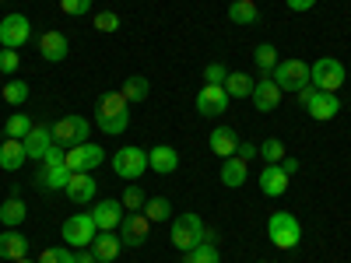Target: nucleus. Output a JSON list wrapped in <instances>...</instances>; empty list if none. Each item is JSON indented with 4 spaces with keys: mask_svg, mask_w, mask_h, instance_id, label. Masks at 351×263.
Listing matches in <instances>:
<instances>
[{
    "mask_svg": "<svg viewBox=\"0 0 351 263\" xmlns=\"http://www.w3.org/2000/svg\"><path fill=\"white\" fill-rule=\"evenodd\" d=\"M281 88L274 84V77H260L256 84H253V105H256V112H274L278 105H281Z\"/></svg>",
    "mask_w": 351,
    "mask_h": 263,
    "instance_id": "4468645a",
    "label": "nucleus"
},
{
    "mask_svg": "<svg viewBox=\"0 0 351 263\" xmlns=\"http://www.w3.org/2000/svg\"><path fill=\"white\" fill-rule=\"evenodd\" d=\"M18 67H21L18 49H0V71H4V74H14Z\"/></svg>",
    "mask_w": 351,
    "mask_h": 263,
    "instance_id": "a19ab883",
    "label": "nucleus"
},
{
    "mask_svg": "<svg viewBox=\"0 0 351 263\" xmlns=\"http://www.w3.org/2000/svg\"><path fill=\"white\" fill-rule=\"evenodd\" d=\"M228 92H225V84H204L200 92H197V112L200 116H221L228 109Z\"/></svg>",
    "mask_w": 351,
    "mask_h": 263,
    "instance_id": "f8f14e48",
    "label": "nucleus"
},
{
    "mask_svg": "<svg viewBox=\"0 0 351 263\" xmlns=\"http://www.w3.org/2000/svg\"><path fill=\"white\" fill-rule=\"evenodd\" d=\"M278 165H281V168H285L288 175H295V172H299V162H295V158H288V155H285V158H281Z\"/></svg>",
    "mask_w": 351,
    "mask_h": 263,
    "instance_id": "49530a36",
    "label": "nucleus"
},
{
    "mask_svg": "<svg viewBox=\"0 0 351 263\" xmlns=\"http://www.w3.org/2000/svg\"><path fill=\"white\" fill-rule=\"evenodd\" d=\"M99 236V228L92 221V214H74L64 221V242L71 249H84V246H92V239Z\"/></svg>",
    "mask_w": 351,
    "mask_h": 263,
    "instance_id": "9d476101",
    "label": "nucleus"
},
{
    "mask_svg": "<svg viewBox=\"0 0 351 263\" xmlns=\"http://www.w3.org/2000/svg\"><path fill=\"white\" fill-rule=\"evenodd\" d=\"M299 102L306 105V112L313 116V120H334V116L341 112V99H337V92H319V88H302L299 92Z\"/></svg>",
    "mask_w": 351,
    "mask_h": 263,
    "instance_id": "39448f33",
    "label": "nucleus"
},
{
    "mask_svg": "<svg viewBox=\"0 0 351 263\" xmlns=\"http://www.w3.org/2000/svg\"><path fill=\"white\" fill-rule=\"evenodd\" d=\"M25 162H28V155H25V144L21 140L8 137L4 144H0V168H4V172H18Z\"/></svg>",
    "mask_w": 351,
    "mask_h": 263,
    "instance_id": "4be33fe9",
    "label": "nucleus"
},
{
    "mask_svg": "<svg viewBox=\"0 0 351 263\" xmlns=\"http://www.w3.org/2000/svg\"><path fill=\"white\" fill-rule=\"evenodd\" d=\"M271 77H274V84L281 88V92H288V95H299L302 88L313 84L309 81V64H302V60H278V67L271 71Z\"/></svg>",
    "mask_w": 351,
    "mask_h": 263,
    "instance_id": "20e7f679",
    "label": "nucleus"
},
{
    "mask_svg": "<svg viewBox=\"0 0 351 263\" xmlns=\"http://www.w3.org/2000/svg\"><path fill=\"white\" fill-rule=\"evenodd\" d=\"M253 64H256L260 77H271V71L278 67V49H274L271 42H260V46L253 49Z\"/></svg>",
    "mask_w": 351,
    "mask_h": 263,
    "instance_id": "c756f323",
    "label": "nucleus"
},
{
    "mask_svg": "<svg viewBox=\"0 0 351 263\" xmlns=\"http://www.w3.org/2000/svg\"><path fill=\"white\" fill-rule=\"evenodd\" d=\"M88 134H92V127L84 116H64L53 123V144H60V148H77L88 140Z\"/></svg>",
    "mask_w": 351,
    "mask_h": 263,
    "instance_id": "0eeeda50",
    "label": "nucleus"
},
{
    "mask_svg": "<svg viewBox=\"0 0 351 263\" xmlns=\"http://www.w3.org/2000/svg\"><path fill=\"white\" fill-rule=\"evenodd\" d=\"M39 53H43V60H49V64H60V60H67L71 42H67V36H64V32H56V28H49V32H43V39H39Z\"/></svg>",
    "mask_w": 351,
    "mask_h": 263,
    "instance_id": "f3484780",
    "label": "nucleus"
},
{
    "mask_svg": "<svg viewBox=\"0 0 351 263\" xmlns=\"http://www.w3.org/2000/svg\"><path fill=\"white\" fill-rule=\"evenodd\" d=\"M21 256H28V239L21 236V231H14V228H8L4 236H0V260H21Z\"/></svg>",
    "mask_w": 351,
    "mask_h": 263,
    "instance_id": "b1692460",
    "label": "nucleus"
},
{
    "mask_svg": "<svg viewBox=\"0 0 351 263\" xmlns=\"http://www.w3.org/2000/svg\"><path fill=\"white\" fill-rule=\"evenodd\" d=\"M0 95H4L8 105H25V99H28V84H25V81H8Z\"/></svg>",
    "mask_w": 351,
    "mask_h": 263,
    "instance_id": "c9c22d12",
    "label": "nucleus"
},
{
    "mask_svg": "<svg viewBox=\"0 0 351 263\" xmlns=\"http://www.w3.org/2000/svg\"><path fill=\"white\" fill-rule=\"evenodd\" d=\"M236 155H239L243 162H250V158H256L260 151H256V144H243V140H239V151H236Z\"/></svg>",
    "mask_w": 351,
    "mask_h": 263,
    "instance_id": "c03bdc74",
    "label": "nucleus"
},
{
    "mask_svg": "<svg viewBox=\"0 0 351 263\" xmlns=\"http://www.w3.org/2000/svg\"><path fill=\"white\" fill-rule=\"evenodd\" d=\"M39 263H77V253L71 246H53L39 253Z\"/></svg>",
    "mask_w": 351,
    "mask_h": 263,
    "instance_id": "f704fd0d",
    "label": "nucleus"
},
{
    "mask_svg": "<svg viewBox=\"0 0 351 263\" xmlns=\"http://www.w3.org/2000/svg\"><path fill=\"white\" fill-rule=\"evenodd\" d=\"M246 179H250V168H246V162H243L239 155H232V158L221 162V183H225L228 190H239Z\"/></svg>",
    "mask_w": 351,
    "mask_h": 263,
    "instance_id": "5701e85b",
    "label": "nucleus"
},
{
    "mask_svg": "<svg viewBox=\"0 0 351 263\" xmlns=\"http://www.w3.org/2000/svg\"><path fill=\"white\" fill-rule=\"evenodd\" d=\"M36 183L43 190H64L71 183V168L67 165H43L39 175H36Z\"/></svg>",
    "mask_w": 351,
    "mask_h": 263,
    "instance_id": "a878e982",
    "label": "nucleus"
},
{
    "mask_svg": "<svg viewBox=\"0 0 351 263\" xmlns=\"http://www.w3.org/2000/svg\"><path fill=\"white\" fill-rule=\"evenodd\" d=\"M256 151H260V158L267 162V165H278V162H281V158L288 155V151H285V144H281L278 137H267V140H263Z\"/></svg>",
    "mask_w": 351,
    "mask_h": 263,
    "instance_id": "72a5a7b5",
    "label": "nucleus"
},
{
    "mask_svg": "<svg viewBox=\"0 0 351 263\" xmlns=\"http://www.w3.org/2000/svg\"><path fill=\"white\" fill-rule=\"evenodd\" d=\"M36 123H32V116H25V112H14V116H8V123H4V134L8 137H14V140H25L28 137V130H32Z\"/></svg>",
    "mask_w": 351,
    "mask_h": 263,
    "instance_id": "473e14b6",
    "label": "nucleus"
},
{
    "mask_svg": "<svg viewBox=\"0 0 351 263\" xmlns=\"http://www.w3.org/2000/svg\"><path fill=\"white\" fill-rule=\"evenodd\" d=\"M225 77H228V71L221 64H208V67H204V84H225Z\"/></svg>",
    "mask_w": 351,
    "mask_h": 263,
    "instance_id": "79ce46f5",
    "label": "nucleus"
},
{
    "mask_svg": "<svg viewBox=\"0 0 351 263\" xmlns=\"http://www.w3.org/2000/svg\"><path fill=\"white\" fill-rule=\"evenodd\" d=\"M148 231H152L148 214H144V211H130V214H123V221H120V242H123V246H141L144 239H148Z\"/></svg>",
    "mask_w": 351,
    "mask_h": 263,
    "instance_id": "ddd939ff",
    "label": "nucleus"
},
{
    "mask_svg": "<svg viewBox=\"0 0 351 263\" xmlns=\"http://www.w3.org/2000/svg\"><path fill=\"white\" fill-rule=\"evenodd\" d=\"M112 172L120 175V179H141L144 172H148V151H141V148H120L112 155Z\"/></svg>",
    "mask_w": 351,
    "mask_h": 263,
    "instance_id": "6e6552de",
    "label": "nucleus"
},
{
    "mask_svg": "<svg viewBox=\"0 0 351 263\" xmlns=\"http://www.w3.org/2000/svg\"><path fill=\"white\" fill-rule=\"evenodd\" d=\"M21 144H25V155H28V158L43 162V158H46V151L53 148V127H46V123H36L32 130H28V137H25Z\"/></svg>",
    "mask_w": 351,
    "mask_h": 263,
    "instance_id": "2eb2a0df",
    "label": "nucleus"
},
{
    "mask_svg": "<svg viewBox=\"0 0 351 263\" xmlns=\"http://www.w3.org/2000/svg\"><path fill=\"white\" fill-rule=\"evenodd\" d=\"M95 175L92 172H71V183L64 186V193L74 200V203H88V200H92L95 197Z\"/></svg>",
    "mask_w": 351,
    "mask_h": 263,
    "instance_id": "6ab92c4d",
    "label": "nucleus"
},
{
    "mask_svg": "<svg viewBox=\"0 0 351 263\" xmlns=\"http://www.w3.org/2000/svg\"><path fill=\"white\" fill-rule=\"evenodd\" d=\"M92 25L99 28V32H120V14H116V11H99L95 18H92Z\"/></svg>",
    "mask_w": 351,
    "mask_h": 263,
    "instance_id": "e433bc0d",
    "label": "nucleus"
},
{
    "mask_svg": "<svg viewBox=\"0 0 351 263\" xmlns=\"http://www.w3.org/2000/svg\"><path fill=\"white\" fill-rule=\"evenodd\" d=\"M92 221H95L99 231L120 228V221H123V203H120V200H99L95 208H92Z\"/></svg>",
    "mask_w": 351,
    "mask_h": 263,
    "instance_id": "dca6fc26",
    "label": "nucleus"
},
{
    "mask_svg": "<svg viewBox=\"0 0 351 263\" xmlns=\"http://www.w3.org/2000/svg\"><path fill=\"white\" fill-rule=\"evenodd\" d=\"M285 4H288V11H299L302 14V11H309L316 4V0H285Z\"/></svg>",
    "mask_w": 351,
    "mask_h": 263,
    "instance_id": "a18cd8bd",
    "label": "nucleus"
},
{
    "mask_svg": "<svg viewBox=\"0 0 351 263\" xmlns=\"http://www.w3.org/2000/svg\"><path fill=\"white\" fill-rule=\"evenodd\" d=\"M204 231H208V228H204L200 214L186 211L180 218H172V246L180 253H190V249H197L204 242Z\"/></svg>",
    "mask_w": 351,
    "mask_h": 263,
    "instance_id": "7ed1b4c3",
    "label": "nucleus"
},
{
    "mask_svg": "<svg viewBox=\"0 0 351 263\" xmlns=\"http://www.w3.org/2000/svg\"><path fill=\"white\" fill-rule=\"evenodd\" d=\"M256 263H267V260H256Z\"/></svg>",
    "mask_w": 351,
    "mask_h": 263,
    "instance_id": "3c124183",
    "label": "nucleus"
},
{
    "mask_svg": "<svg viewBox=\"0 0 351 263\" xmlns=\"http://www.w3.org/2000/svg\"><path fill=\"white\" fill-rule=\"evenodd\" d=\"M77 263H99V260H95V253H92V246L77 249Z\"/></svg>",
    "mask_w": 351,
    "mask_h": 263,
    "instance_id": "de8ad7c7",
    "label": "nucleus"
},
{
    "mask_svg": "<svg viewBox=\"0 0 351 263\" xmlns=\"http://www.w3.org/2000/svg\"><path fill=\"white\" fill-rule=\"evenodd\" d=\"M211 151L218 155V158H232L239 151V134L232 130V127H218V130H211Z\"/></svg>",
    "mask_w": 351,
    "mask_h": 263,
    "instance_id": "aec40b11",
    "label": "nucleus"
},
{
    "mask_svg": "<svg viewBox=\"0 0 351 263\" xmlns=\"http://www.w3.org/2000/svg\"><path fill=\"white\" fill-rule=\"evenodd\" d=\"M144 200H148V197L141 193V186H127L120 203H123V211H141V208H144Z\"/></svg>",
    "mask_w": 351,
    "mask_h": 263,
    "instance_id": "58836bf2",
    "label": "nucleus"
},
{
    "mask_svg": "<svg viewBox=\"0 0 351 263\" xmlns=\"http://www.w3.org/2000/svg\"><path fill=\"white\" fill-rule=\"evenodd\" d=\"M25 218H28V208H25V200L18 193H11L4 203H0V221H4V228H18Z\"/></svg>",
    "mask_w": 351,
    "mask_h": 263,
    "instance_id": "bb28decb",
    "label": "nucleus"
},
{
    "mask_svg": "<svg viewBox=\"0 0 351 263\" xmlns=\"http://www.w3.org/2000/svg\"><path fill=\"white\" fill-rule=\"evenodd\" d=\"M253 77L250 74H243V71H232L228 77H225V92H228V99H250L253 95Z\"/></svg>",
    "mask_w": 351,
    "mask_h": 263,
    "instance_id": "c85d7f7f",
    "label": "nucleus"
},
{
    "mask_svg": "<svg viewBox=\"0 0 351 263\" xmlns=\"http://www.w3.org/2000/svg\"><path fill=\"white\" fill-rule=\"evenodd\" d=\"M14 263H39V260H32V256H21V260H14Z\"/></svg>",
    "mask_w": 351,
    "mask_h": 263,
    "instance_id": "09e8293b",
    "label": "nucleus"
},
{
    "mask_svg": "<svg viewBox=\"0 0 351 263\" xmlns=\"http://www.w3.org/2000/svg\"><path fill=\"white\" fill-rule=\"evenodd\" d=\"M148 168L158 172V175H172L180 168V151H176L172 144H158V148L148 151Z\"/></svg>",
    "mask_w": 351,
    "mask_h": 263,
    "instance_id": "a211bd4d",
    "label": "nucleus"
},
{
    "mask_svg": "<svg viewBox=\"0 0 351 263\" xmlns=\"http://www.w3.org/2000/svg\"><path fill=\"white\" fill-rule=\"evenodd\" d=\"M267 239H271V246H278V249H295L299 242H302V225H299V218L295 214H288V211H274L271 214V221H267Z\"/></svg>",
    "mask_w": 351,
    "mask_h": 263,
    "instance_id": "f03ea898",
    "label": "nucleus"
},
{
    "mask_svg": "<svg viewBox=\"0 0 351 263\" xmlns=\"http://www.w3.org/2000/svg\"><path fill=\"white\" fill-rule=\"evenodd\" d=\"M148 92H152V84H148V77H127L123 81V88H120V95L127 99V102H144L148 99Z\"/></svg>",
    "mask_w": 351,
    "mask_h": 263,
    "instance_id": "7c9ffc66",
    "label": "nucleus"
},
{
    "mask_svg": "<svg viewBox=\"0 0 351 263\" xmlns=\"http://www.w3.org/2000/svg\"><path fill=\"white\" fill-rule=\"evenodd\" d=\"M102 162H106V151L99 148V144H92V140L77 144V148H67V155H64V165L71 172H95Z\"/></svg>",
    "mask_w": 351,
    "mask_h": 263,
    "instance_id": "1a4fd4ad",
    "label": "nucleus"
},
{
    "mask_svg": "<svg viewBox=\"0 0 351 263\" xmlns=\"http://www.w3.org/2000/svg\"><path fill=\"white\" fill-rule=\"evenodd\" d=\"M260 190L267 193V197H281L288 190V172L281 165H263L260 172Z\"/></svg>",
    "mask_w": 351,
    "mask_h": 263,
    "instance_id": "412c9836",
    "label": "nucleus"
},
{
    "mask_svg": "<svg viewBox=\"0 0 351 263\" xmlns=\"http://www.w3.org/2000/svg\"><path fill=\"white\" fill-rule=\"evenodd\" d=\"M64 148H60V144H53V148L46 151V158H43V165H64Z\"/></svg>",
    "mask_w": 351,
    "mask_h": 263,
    "instance_id": "37998d69",
    "label": "nucleus"
},
{
    "mask_svg": "<svg viewBox=\"0 0 351 263\" xmlns=\"http://www.w3.org/2000/svg\"><path fill=\"white\" fill-rule=\"evenodd\" d=\"M120 249H123V242L116 239L112 231H99V236L92 239V253H95L99 263H112L116 256H120Z\"/></svg>",
    "mask_w": 351,
    "mask_h": 263,
    "instance_id": "393cba45",
    "label": "nucleus"
},
{
    "mask_svg": "<svg viewBox=\"0 0 351 263\" xmlns=\"http://www.w3.org/2000/svg\"><path fill=\"white\" fill-rule=\"evenodd\" d=\"M309 81L319 92H337L344 84V64L334 60V56H319V60L309 67Z\"/></svg>",
    "mask_w": 351,
    "mask_h": 263,
    "instance_id": "423d86ee",
    "label": "nucleus"
},
{
    "mask_svg": "<svg viewBox=\"0 0 351 263\" xmlns=\"http://www.w3.org/2000/svg\"><path fill=\"white\" fill-rule=\"evenodd\" d=\"M141 211L148 214L152 225H158V221H169V218H172V203H169L165 197H152V200H144Z\"/></svg>",
    "mask_w": 351,
    "mask_h": 263,
    "instance_id": "2f4dec72",
    "label": "nucleus"
},
{
    "mask_svg": "<svg viewBox=\"0 0 351 263\" xmlns=\"http://www.w3.org/2000/svg\"><path fill=\"white\" fill-rule=\"evenodd\" d=\"M60 11L71 14V18H84L92 11V0H60Z\"/></svg>",
    "mask_w": 351,
    "mask_h": 263,
    "instance_id": "ea45409f",
    "label": "nucleus"
},
{
    "mask_svg": "<svg viewBox=\"0 0 351 263\" xmlns=\"http://www.w3.org/2000/svg\"><path fill=\"white\" fill-rule=\"evenodd\" d=\"M127 99L120 95V92H109V95H102V102H99V109H95V123H99V130L102 134H123L127 127H130V112H127Z\"/></svg>",
    "mask_w": 351,
    "mask_h": 263,
    "instance_id": "f257e3e1",
    "label": "nucleus"
},
{
    "mask_svg": "<svg viewBox=\"0 0 351 263\" xmlns=\"http://www.w3.org/2000/svg\"><path fill=\"white\" fill-rule=\"evenodd\" d=\"M28 39H32V21H28L25 14H8L4 21H0V46L4 49H18Z\"/></svg>",
    "mask_w": 351,
    "mask_h": 263,
    "instance_id": "9b49d317",
    "label": "nucleus"
},
{
    "mask_svg": "<svg viewBox=\"0 0 351 263\" xmlns=\"http://www.w3.org/2000/svg\"><path fill=\"white\" fill-rule=\"evenodd\" d=\"M228 21H236V25H256L260 21L256 0H232V4H228Z\"/></svg>",
    "mask_w": 351,
    "mask_h": 263,
    "instance_id": "cd10ccee",
    "label": "nucleus"
},
{
    "mask_svg": "<svg viewBox=\"0 0 351 263\" xmlns=\"http://www.w3.org/2000/svg\"><path fill=\"white\" fill-rule=\"evenodd\" d=\"M183 263H193V256H190V253H183Z\"/></svg>",
    "mask_w": 351,
    "mask_h": 263,
    "instance_id": "8fccbe9b",
    "label": "nucleus"
},
{
    "mask_svg": "<svg viewBox=\"0 0 351 263\" xmlns=\"http://www.w3.org/2000/svg\"><path fill=\"white\" fill-rule=\"evenodd\" d=\"M190 256H193V263H221V253L215 242H200L197 249H190Z\"/></svg>",
    "mask_w": 351,
    "mask_h": 263,
    "instance_id": "4c0bfd02",
    "label": "nucleus"
}]
</instances>
